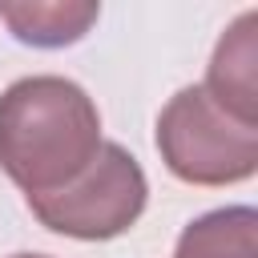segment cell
<instances>
[{
	"label": "cell",
	"instance_id": "3",
	"mask_svg": "<svg viewBox=\"0 0 258 258\" xmlns=\"http://www.w3.org/2000/svg\"><path fill=\"white\" fill-rule=\"evenodd\" d=\"M145 202H149V181L137 157L117 141H101L97 157L81 177H73L56 194L28 198V210L52 234L81 242H109L141 218Z\"/></svg>",
	"mask_w": 258,
	"mask_h": 258
},
{
	"label": "cell",
	"instance_id": "6",
	"mask_svg": "<svg viewBox=\"0 0 258 258\" xmlns=\"http://www.w3.org/2000/svg\"><path fill=\"white\" fill-rule=\"evenodd\" d=\"M173 258H258V210L254 206H222L194 218Z\"/></svg>",
	"mask_w": 258,
	"mask_h": 258
},
{
	"label": "cell",
	"instance_id": "1",
	"mask_svg": "<svg viewBox=\"0 0 258 258\" xmlns=\"http://www.w3.org/2000/svg\"><path fill=\"white\" fill-rule=\"evenodd\" d=\"M101 149V113L69 77H20L0 93V169L28 194L64 189Z\"/></svg>",
	"mask_w": 258,
	"mask_h": 258
},
{
	"label": "cell",
	"instance_id": "4",
	"mask_svg": "<svg viewBox=\"0 0 258 258\" xmlns=\"http://www.w3.org/2000/svg\"><path fill=\"white\" fill-rule=\"evenodd\" d=\"M254 24H258V12H242L226 28V36L214 48L206 85H202L226 113H234L238 121H250V125H258V64H254L258 40H254Z\"/></svg>",
	"mask_w": 258,
	"mask_h": 258
},
{
	"label": "cell",
	"instance_id": "5",
	"mask_svg": "<svg viewBox=\"0 0 258 258\" xmlns=\"http://www.w3.org/2000/svg\"><path fill=\"white\" fill-rule=\"evenodd\" d=\"M101 16L93 0H32V4H0V20L12 28L20 44L32 48H64L77 44Z\"/></svg>",
	"mask_w": 258,
	"mask_h": 258
},
{
	"label": "cell",
	"instance_id": "7",
	"mask_svg": "<svg viewBox=\"0 0 258 258\" xmlns=\"http://www.w3.org/2000/svg\"><path fill=\"white\" fill-rule=\"evenodd\" d=\"M12 258H48V254H12Z\"/></svg>",
	"mask_w": 258,
	"mask_h": 258
},
{
	"label": "cell",
	"instance_id": "2",
	"mask_svg": "<svg viewBox=\"0 0 258 258\" xmlns=\"http://www.w3.org/2000/svg\"><path fill=\"white\" fill-rule=\"evenodd\" d=\"M157 153L189 185H234L258 169V125L238 121L202 85H189L157 117Z\"/></svg>",
	"mask_w": 258,
	"mask_h": 258
}]
</instances>
